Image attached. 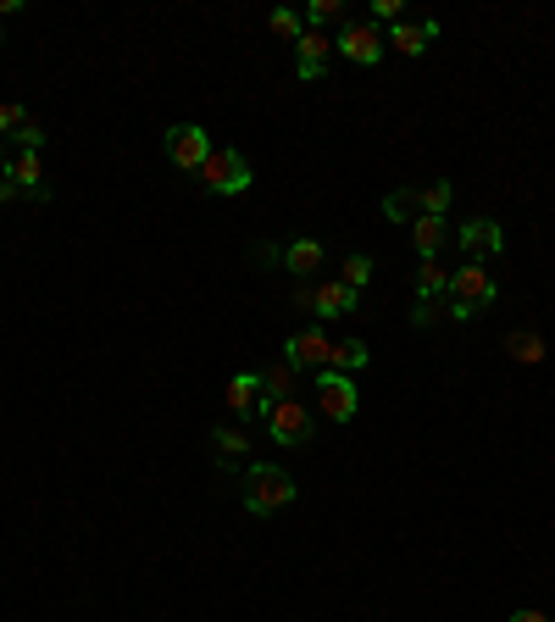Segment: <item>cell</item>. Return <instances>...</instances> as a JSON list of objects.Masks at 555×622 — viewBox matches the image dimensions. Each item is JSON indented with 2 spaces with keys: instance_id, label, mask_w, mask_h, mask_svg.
<instances>
[{
  "instance_id": "cell-1",
  "label": "cell",
  "mask_w": 555,
  "mask_h": 622,
  "mask_svg": "<svg viewBox=\"0 0 555 622\" xmlns=\"http://www.w3.org/2000/svg\"><path fill=\"white\" fill-rule=\"evenodd\" d=\"M284 506H295V478L284 467H272V462H256L245 473V511L272 517V511H284Z\"/></svg>"
},
{
  "instance_id": "cell-2",
  "label": "cell",
  "mask_w": 555,
  "mask_h": 622,
  "mask_svg": "<svg viewBox=\"0 0 555 622\" xmlns=\"http://www.w3.org/2000/svg\"><path fill=\"white\" fill-rule=\"evenodd\" d=\"M495 295H500V284H495V273H489L484 261H467V267H455V273H450V306L467 317V323L484 306H495Z\"/></svg>"
},
{
  "instance_id": "cell-3",
  "label": "cell",
  "mask_w": 555,
  "mask_h": 622,
  "mask_svg": "<svg viewBox=\"0 0 555 622\" xmlns=\"http://www.w3.org/2000/svg\"><path fill=\"white\" fill-rule=\"evenodd\" d=\"M195 178H201L206 195H245V190L256 184V178H250V161H245L239 150H212Z\"/></svg>"
},
{
  "instance_id": "cell-4",
  "label": "cell",
  "mask_w": 555,
  "mask_h": 622,
  "mask_svg": "<svg viewBox=\"0 0 555 622\" xmlns=\"http://www.w3.org/2000/svg\"><path fill=\"white\" fill-rule=\"evenodd\" d=\"M212 150H217L212 134L195 128V123H172V128H167V161H172L178 172H201Z\"/></svg>"
},
{
  "instance_id": "cell-5",
  "label": "cell",
  "mask_w": 555,
  "mask_h": 622,
  "mask_svg": "<svg viewBox=\"0 0 555 622\" xmlns=\"http://www.w3.org/2000/svg\"><path fill=\"white\" fill-rule=\"evenodd\" d=\"M384 34H378V23H344L339 29V39H333V50L344 56V61H355V67H378L384 61Z\"/></svg>"
},
{
  "instance_id": "cell-6",
  "label": "cell",
  "mask_w": 555,
  "mask_h": 622,
  "mask_svg": "<svg viewBox=\"0 0 555 622\" xmlns=\"http://www.w3.org/2000/svg\"><path fill=\"white\" fill-rule=\"evenodd\" d=\"M267 433H272V444H312L317 422L301 400H278V406H267Z\"/></svg>"
},
{
  "instance_id": "cell-7",
  "label": "cell",
  "mask_w": 555,
  "mask_h": 622,
  "mask_svg": "<svg viewBox=\"0 0 555 622\" xmlns=\"http://www.w3.org/2000/svg\"><path fill=\"white\" fill-rule=\"evenodd\" d=\"M317 400H322V417L328 422H355V406H361V395H355V378L350 373H317Z\"/></svg>"
},
{
  "instance_id": "cell-8",
  "label": "cell",
  "mask_w": 555,
  "mask_h": 622,
  "mask_svg": "<svg viewBox=\"0 0 555 622\" xmlns=\"http://www.w3.org/2000/svg\"><path fill=\"white\" fill-rule=\"evenodd\" d=\"M455 245H461V256H467V261H489V256L506 250V228L489 223V217H473V223L455 228Z\"/></svg>"
},
{
  "instance_id": "cell-9",
  "label": "cell",
  "mask_w": 555,
  "mask_h": 622,
  "mask_svg": "<svg viewBox=\"0 0 555 622\" xmlns=\"http://www.w3.org/2000/svg\"><path fill=\"white\" fill-rule=\"evenodd\" d=\"M284 362L328 373V367H333V339H328L322 328H301V333H290V344H284Z\"/></svg>"
},
{
  "instance_id": "cell-10",
  "label": "cell",
  "mask_w": 555,
  "mask_h": 622,
  "mask_svg": "<svg viewBox=\"0 0 555 622\" xmlns=\"http://www.w3.org/2000/svg\"><path fill=\"white\" fill-rule=\"evenodd\" d=\"M7 178H12L23 195L45 201V161H39V150H12L7 156Z\"/></svg>"
},
{
  "instance_id": "cell-11",
  "label": "cell",
  "mask_w": 555,
  "mask_h": 622,
  "mask_svg": "<svg viewBox=\"0 0 555 622\" xmlns=\"http://www.w3.org/2000/svg\"><path fill=\"white\" fill-rule=\"evenodd\" d=\"M328 56H333V39L317 34V29H306L301 45H295V72H301V78H322V72H328Z\"/></svg>"
},
{
  "instance_id": "cell-12",
  "label": "cell",
  "mask_w": 555,
  "mask_h": 622,
  "mask_svg": "<svg viewBox=\"0 0 555 622\" xmlns=\"http://www.w3.org/2000/svg\"><path fill=\"white\" fill-rule=\"evenodd\" d=\"M306 306H312L317 317H350V312L361 306V295H355V290H344L339 279H322V290H312V295H306Z\"/></svg>"
},
{
  "instance_id": "cell-13",
  "label": "cell",
  "mask_w": 555,
  "mask_h": 622,
  "mask_svg": "<svg viewBox=\"0 0 555 622\" xmlns=\"http://www.w3.org/2000/svg\"><path fill=\"white\" fill-rule=\"evenodd\" d=\"M228 406H234L239 417H267L261 373H234V378H228Z\"/></svg>"
},
{
  "instance_id": "cell-14",
  "label": "cell",
  "mask_w": 555,
  "mask_h": 622,
  "mask_svg": "<svg viewBox=\"0 0 555 622\" xmlns=\"http://www.w3.org/2000/svg\"><path fill=\"white\" fill-rule=\"evenodd\" d=\"M433 34H439V23H433V18H428V23H395V29H389V45H395L406 61H417V56L428 50V39H433Z\"/></svg>"
},
{
  "instance_id": "cell-15",
  "label": "cell",
  "mask_w": 555,
  "mask_h": 622,
  "mask_svg": "<svg viewBox=\"0 0 555 622\" xmlns=\"http://www.w3.org/2000/svg\"><path fill=\"white\" fill-rule=\"evenodd\" d=\"M444 239H450V223H444V217H417V223H411V245H417L422 261H433V256L444 250Z\"/></svg>"
},
{
  "instance_id": "cell-16",
  "label": "cell",
  "mask_w": 555,
  "mask_h": 622,
  "mask_svg": "<svg viewBox=\"0 0 555 622\" xmlns=\"http://www.w3.org/2000/svg\"><path fill=\"white\" fill-rule=\"evenodd\" d=\"M439 295H450V273H444V261H422L417 267V306H433Z\"/></svg>"
},
{
  "instance_id": "cell-17",
  "label": "cell",
  "mask_w": 555,
  "mask_h": 622,
  "mask_svg": "<svg viewBox=\"0 0 555 622\" xmlns=\"http://www.w3.org/2000/svg\"><path fill=\"white\" fill-rule=\"evenodd\" d=\"M295 362H278V367H267L261 373V395H267V406H278V400H295Z\"/></svg>"
},
{
  "instance_id": "cell-18",
  "label": "cell",
  "mask_w": 555,
  "mask_h": 622,
  "mask_svg": "<svg viewBox=\"0 0 555 622\" xmlns=\"http://www.w3.org/2000/svg\"><path fill=\"white\" fill-rule=\"evenodd\" d=\"M284 267H290L295 279H312L317 267H322V245H317V239H295V245L284 250Z\"/></svg>"
},
{
  "instance_id": "cell-19",
  "label": "cell",
  "mask_w": 555,
  "mask_h": 622,
  "mask_svg": "<svg viewBox=\"0 0 555 622\" xmlns=\"http://www.w3.org/2000/svg\"><path fill=\"white\" fill-rule=\"evenodd\" d=\"M506 355H517L522 367H533V362H544V333H533V328H517L511 339H506Z\"/></svg>"
},
{
  "instance_id": "cell-20",
  "label": "cell",
  "mask_w": 555,
  "mask_h": 622,
  "mask_svg": "<svg viewBox=\"0 0 555 622\" xmlns=\"http://www.w3.org/2000/svg\"><path fill=\"white\" fill-rule=\"evenodd\" d=\"M366 362H373L366 339H344V344H333V373H366Z\"/></svg>"
},
{
  "instance_id": "cell-21",
  "label": "cell",
  "mask_w": 555,
  "mask_h": 622,
  "mask_svg": "<svg viewBox=\"0 0 555 622\" xmlns=\"http://www.w3.org/2000/svg\"><path fill=\"white\" fill-rule=\"evenodd\" d=\"M450 201H455V184H428V190H417V206H422V217H444L450 212Z\"/></svg>"
},
{
  "instance_id": "cell-22",
  "label": "cell",
  "mask_w": 555,
  "mask_h": 622,
  "mask_svg": "<svg viewBox=\"0 0 555 622\" xmlns=\"http://www.w3.org/2000/svg\"><path fill=\"white\" fill-rule=\"evenodd\" d=\"M384 212H389L395 223H417V217H422V206H417V190H395V195H384Z\"/></svg>"
},
{
  "instance_id": "cell-23",
  "label": "cell",
  "mask_w": 555,
  "mask_h": 622,
  "mask_svg": "<svg viewBox=\"0 0 555 622\" xmlns=\"http://www.w3.org/2000/svg\"><path fill=\"white\" fill-rule=\"evenodd\" d=\"M339 284L361 295L366 284H373V256H350V261H344V279H339Z\"/></svg>"
},
{
  "instance_id": "cell-24",
  "label": "cell",
  "mask_w": 555,
  "mask_h": 622,
  "mask_svg": "<svg viewBox=\"0 0 555 622\" xmlns=\"http://www.w3.org/2000/svg\"><path fill=\"white\" fill-rule=\"evenodd\" d=\"M267 29H272L278 39H295V45H301V34H306V18H295V12H284V7H278V12L267 18Z\"/></svg>"
},
{
  "instance_id": "cell-25",
  "label": "cell",
  "mask_w": 555,
  "mask_h": 622,
  "mask_svg": "<svg viewBox=\"0 0 555 622\" xmlns=\"http://www.w3.org/2000/svg\"><path fill=\"white\" fill-rule=\"evenodd\" d=\"M245 451H250V444H245L239 428H217V456H223V462H239Z\"/></svg>"
},
{
  "instance_id": "cell-26",
  "label": "cell",
  "mask_w": 555,
  "mask_h": 622,
  "mask_svg": "<svg viewBox=\"0 0 555 622\" xmlns=\"http://www.w3.org/2000/svg\"><path fill=\"white\" fill-rule=\"evenodd\" d=\"M344 18V7H339V0H312V7H306V23L322 34V23H339Z\"/></svg>"
},
{
  "instance_id": "cell-27",
  "label": "cell",
  "mask_w": 555,
  "mask_h": 622,
  "mask_svg": "<svg viewBox=\"0 0 555 622\" xmlns=\"http://www.w3.org/2000/svg\"><path fill=\"white\" fill-rule=\"evenodd\" d=\"M366 23H406V7H400V0H373Z\"/></svg>"
},
{
  "instance_id": "cell-28",
  "label": "cell",
  "mask_w": 555,
  "mask_h": 622,
  "mask_svg": "<svg viewBox=\"0 0 555 622\" xmlns=\"http://www.w3.org/2000/svg\"><path fill=\"white\" fill-rule=\"evenodd\" d=\"M23 123H29V112H23V106H12V101L0 106V134H12V139H18V128H23Z\"/></svg>"
},
{
  "instance_id": "cell-29",
  "label": "cell",
  "mask_w": 555,
  "mask_h": 622,
  "mask_svg": "<svg viewBox=\"0 0 555 622\" xmlns=\"http://www.w3.org/2000/svg\"><path fill=\"white\" fill-rule=\"evenodd\" d=\"M511 622H550L544 611H533V606H522V611H511Z\"/></svg>"
},
{
  "instance_id": "cell-30",
  "label": "cell",
  "mask_w": 555,
  "mask_h": 622,
  "mask_svg": "<svg viewBox=\"0 0 555 622\" xmlns=\"http://www.w3.org/2000/svg\"><path fill=\"white\" fill-rule=\"evenodd\" d=\"M12 195H23V190H18V184H12V178H7V172H0V206H7V201H12Z\"/></svg>"
},
{
  "instance_id": "cell-31",
  "label": "cell",
  "mask_w": 555,
  "mask_h": 622,
  "mask_svg": "<svg viewBox=\"0 0 555 622\" xmlns=\"http://www.w3.org/2000/svg\"><path fill=\"white\" fill-rule=\"evenodd\" d=\"M23 12V0H0V23H7V18H18Z\"/></svg>"
},
{
  "instance_id": "cell-32",
  "label": "cell",
  "mask_w": 555,
  "mask_h": 622,
  "mask_svg": "<svg viewBox=\"0 0 555 622\" xmlns=\"http://www.w3.org/2000/svg\"><path fill=\"white\" fill-rule=\"evenodd\" d=\"M0 172H7V145H0Z\"/></svg>"
},
{
  "instance_id": "cell-33",
  "label": "cell",
  "mask_w": 555,
  "mask_h": 622,
  "mask_svg": "<svg viewBox=\"0 0 555 622\" xmlns=\"http://www.w3.org/2000/svg\"><path fill=\"white\" fill-rule=\"evenodd\" d=\"M0 39H7V23H0Z\"/></svg>"
}]
</instances>
